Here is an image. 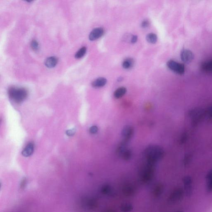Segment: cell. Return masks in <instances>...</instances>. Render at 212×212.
<instances>
[{
    "label": "cell",
    "mask_w": 212,
    "mask_h": 212,
    "mask_svg": "<svg viewBox=\"0 0 212 212\" xmlns=\"http://www.w3.org/2000/svg\"><path fill=\"white\" fill-rule=\"evenodd\" d=\"M184 191L181 188H176L174 190L170 195V202L171 204H175L180 201L183 198Z\"/></svg>",
    "instance_id": "4"
},
{
    "label": "cell",
    "mask_w": 212,
    "mask_h": 212,
    "mask_svg": "<svg viewBox=\"0 0 212 212\" xmlns=\"http://www.w3.org/2000/svg\"><path fill=\"white\" fill-rule=\"evenodd\" d=\"M168 68L171 71L180 75L184 74L185 67L183 64L175 62L174 60H170L167 63Z\"/></svg>",
    "instance_id": "3"
},
{
    "label": "cell",
    "mask_w": 212,
    "mask_h": 212,
    "mask_svg": "<svg viewBox=\"0 0 212 212\" xmlns=\"http://www.w3.org/2000/svg\"><path fill=\"white\" fill-rule=\"evenodd\" d=\"M146 40L149 43L155 44L157 41L158 37L156 34L151 33L147 35Z\"/></svg>",
    "instance_id": "15"
},
{
    "label": "cell",
    "mask_w": 212,
    "mask_h": 212,
    "mask_svg": "<svg viewBox=\"0 0 212 212\" xmlns=\"http://www.w3.org/2000/svg\"><path fill=\"white\" fill-rule=\"evenodd\" d=\"M32 48L34 50H37L39 48V44L36 40H34L32 41L31 44Z\"/></svg>",
    "instance_id": "19"
},
{
    "label": "cell",
    "mask_w": 212,
    "mask_h": 212,
    "mask_svg": "<svg viewBox=\"0 0 212 212\" xmlns=\"http://www.w3.org/2000/svg\"><path fill=\"white\" fill-rule=\"evenodd\" d=\"M58 59L55 56L48 58L45 61V65L49 68H53L57 65Z\"/></svg>",
    "instance_id": "10"
},
{
    "label": "cell",
    "mask_w": 212,
    "mask_h": 212,
    "mask_svg": "<svg viewBox=\"0 0 212 212\" xmlns=\"http://www.w3.org/2000/svg\"><path fill=\"white\" fill-rule=\"evenodd\" d=\"M34 150V145L33 143H28L26 146L22 151V154L23 156L28 157L32 155Z\"/></svg>",
    "instance_id": "9"
},
{
    "label": "cell",
    "mask_w": 212,
    "mask_h": 212,
    "mask_svg": "<svg viewBox=\"0 0 212 212\" xmlns=\"http://www.w3.org/2000/svg\"><path fill=\"white\" fill-rule=\"evenodd\" d=\"M120 155H122L124 160H128L132 157V153L131 150L126 149Z\"/></svg>",
    "instance_id": "18"
},
{
    "label": "cell",
    "mask_w": 212,
    "mask_h": 212,
    "mask_svg": "<svg viewBox=\"0 0 212 212\" xmlns=\"http://www.w3.org/2000/svg\"><path fill=\"white\" fill-rule=\"evenodd\" d=\"M134 62L133 59L131 58H128L123 61L122 66L125 69H129L133 66Z\"/></svg>",
    "instance_id": "16"
},
{
    "label": "cell",
    "mask_w": 212,
    "mask_h": 212,
    "mask_svg": "<svg viewBox=\"0 0 212 212\" xmlns=\"http://www.w3.org/2000/svg\"><path fill=\"white\" fill-rule=\"evenodd\" d=\"M183 181L186 194L187 196H190L193 192L192 178L189 176H185Z\"/></svg>",
    "instance_id": "7"
},
{
    "label": "cell",
    "mask_w": 212,
    "mask_h": 212,
    "mask_svg": "<svg viewBox=\"0 0 212 212\" xmlns=\"http://www.w3.org/2000/svg\"><path fill=\"white\" fill-rule=\"evenodd\" d=\"M206 180L207 182V189L208 192H212V170L207 174Z\"/></svg>",
    "instance_id": "12"
},
{
    "label": "cell",
    "mask_w": 212,
    "mask_h": 212,
    "mask_svg": "<svg viewBox=\"0 0 212 212\" xmlns=\"http://www.w3.org/2000/svg\"><path fill=\"white\" fill-rule=\"evenodd\" d=\"M98 131V128L96 126H92L89 128V132L91 134H95L97 133Z\"/></svg>",
    "instance_id": "20"
},
{
    "label": "cell",
    "mask_w": 212,
    "mask_h": 212,
    "mask_svg": "<svg viewBox=\"0 0 212 212\" xmlns=\"http://www.w3.org/2000/svg\"><path fill=\"white\" fill-rule=\"evenodd\" d=\"M104 34V29L102 28H97L93 29L91 32L89 36L90 41L97 40L103 36Z\"/></svg>",
    "instance_id": "6"
},
{
    "label": "cell",
    "mask_w": 212,
    "mask_h": 212,
    "mask_svg": "<svg viewBox=\"0 0 212 212\" xmlns=\"http://www.w3.org/2000/svg\"><path fill=\"white\" fill-rule=\"evenodd\" d=\"M127 89L125 87H121L116 89L114 93V97L116 99L122 97L127 93Z\"/></svg>",
    "instance_id": "14"
},
{
    "label": "cell",
    "mask_w": 212,
    "mask_h": 212,
    "mask_svg": "<svg viewBox=\"0 0 212 212\" xmlns=\"http://www.w3.org/2000/svg\"><path fill=\"white\" fill-rule=\"evenodd\" d=\"M87 51V48L86 47H83L80 49L76 54L75 57L76 58H80L84 56Z\"/></svg>",
    "instance_id": "17"
},
{
    "label": "cell",
    "mask_w": 212,
    "mask_h": 212,
    "mask_svg": "<svg viewBox=\"0 0 212 212\" xmlns=\"http://www.w3.org/2000/svg\"><path fill=\"white\" fill-rule=\"evenodd\" d=\"M107 83L106 78L101 77L93 81L92 83L93 87L95 88H100L104 86Z\"/></svg>",
    "instance_id": "11"
},
{
    "label": "cell",
    "mask_w": 212,
    "mask_h": 212,
    "mask_svg": "<svg viewBox=\"0 0 212 212\" xmlns=\"http://www.w3.org/2000/svg\"><path fill=\"white\" fill-rule=\"evenodd\" d=\"M76 133V130L75 129H69L66 132V134L69 136H72Z\"/></svg>",
    "instance_id": "21"
},
{
    "label": "cell",
    "mask_w": 212,
    "mask_h": 212,
    "mask_svg": "<svg viewBox=\"0 0 212 212\" xmlns=\"http://www.w3.org/2000/svg\"><path fill=\"white\" fill-rule=\"evenodd\" d=\"M134 133L133 128L131 126H127L123 128L122 132V135L124 138V142L127 143L133 136Z\"/></svg>",
    "instance_id": "8"
},
{
    "label": "cell",
    "mask_w": 212,
    "mask_h": 212,
    "mask_svg": "<svg viewBox=\"0 0 212 212\" xmlns=\"http://www.w3.org/2000/svg\"><path fill=\"white\" fill-rule=\"evenodd\" d=\"M194 54L190 50L184 49L182 50L181 53V60L185 63H189L193 61L194 58Z\"/></svg>",
    "instance_id": "5"
},
{
    "label": "cell",
    "mask_w": 212,
    "mask_h": 212,
    "mask_svg": "<svg viewBox=\"0 0 212 212\" xmlns=\"http://www.w3.org/2000/svg\"><path fill=\"white\" fill-rule=\"evenodd\" d=\"M201 67L204 71L212 72V59L203 62Z\"/></svg>",
    "instance_id": "13"
},
{
    "label": "cell",
    "mask_w": 212,
    "mask_h": 212,
    "mask_svg": "<svg viewBox=\"0 0 212 212\" xmlns=\"http://www.w3.org/2000/svg\"><path fill=\"white\" fill-rule=\"evenodd\" d=\"M137 40H138V37L136 35H133L132 37V40H131V42L133 44L135 43L136 42Z\"/></svg>",
    "instance_id": "23"
},
{
    "label": "cell",
    "mask_w": 212,
    "mask_h": 212,
    "mask_svg": "<svg viewBox=\"0 0 212 212\" xmlns=\"http://www.w3.org/2000/svg\"><path fill=\"white\" fill-rule=\"evenodd\" d=\"M164 155V150L157 145L149 146L145 151L147 162L154 165H156V163L162 158Z\"/></svg>",
    "instance_id": "1"
},
{
    "label": "cell",
    "mask_w": 212,
    "mask_h": 212,
    "mask_svg": "<svg viewBox=\"0 0 212 212\" xmlns=\"http://www.w3.org/2000/svg\"><path fill=\"white\" fill-rule=\"evenodd\" d=\"M8 94L11 100L17 103H20L27 98L28 92L24 88L12 87L8 89Z\"/></svg>",
    "instance_id": "2"
},
{
    "label": "cell",
    "mask_w": 212,
    "mask_h": 212,
    "mask_svg": "<svg viewBox=\"0 0 212 212\" xmlns=\"http://www.w3.org/2000/svg\"><path fill=\"white\" fill-rule=\"evenodd\" d=\"M149 22L148 20H145L143 21L141 23V26L143 28H146L149 26Z\"/></svg>",
    "instance_id": "22"
}]
</instances>
